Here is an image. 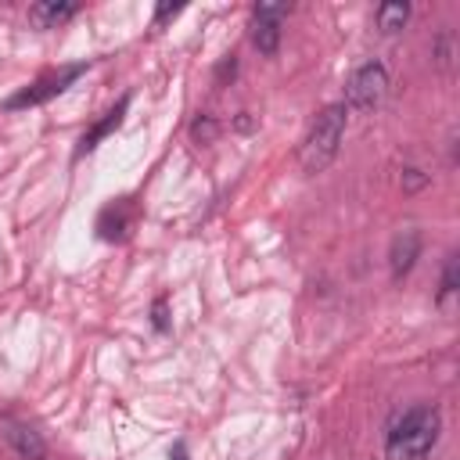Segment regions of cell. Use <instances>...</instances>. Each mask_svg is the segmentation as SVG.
I'll use <instances>...</instances> for the list:
<instances>
[{
  "mask_svg": "<svg viewBox=\"0 0 460 460\" xmlns=\"http://www.w3.org/2000/svg\"><path fill=\"white\" fill-rule=\"evenodd\" d=\"M176 11H180V7H169V4H165V7H158V18H155V25H162V22H165V18H172Z\"/></svg>",
  "mask_w": 460,
  "mask_h": 460,
  "instance_id": "cell-17",
  "label": "cell"
},
{
  "mask_svg": "<svg viewBox=\"0 0 460 460\" xmlns=\"http://www.w3.org/2000/svg\"><path fill=\"white\" fill-rule=\"evenodd\" d=\"M216 133H219V126H216V119H212V115H198V119H194V126H190V137H194L198 144H212V140H216Z\"/></svg>",
  "mask_w": 460,
  "mask_h": 460,
  "instance_id": "cell-12",
  "label": "cell"
},
{
  "mask_svg": "<svg viewBox=\"0 0 460 460\" xmlns=\"http://www.w3.org/2000/svg\"><path fill=\"white\" fill-rule=\"evenodd\" d=\"M169 460H190V456H187V446H183V442H176V446L169 449Z\"/></svg>",
  "mask_w": 460,
  "mask_h": 460,
  "instance_id": "cell-16",
  "label": "cell"
},
{
  "mask_svg": "<svg viewBox=\"0 0 460 460\" xmlns=\"http://www.w3.org/2000/svg\"><path fill=\"white\" fill-rule=\"evenodd\" d=\"M126 108H129V97H122V101H119V104H115V108H111V111H108V115H104V119H101V122H97L90 133H83V137H79V147H75V158L90 155V151H93V147H97V144H101V140H104L111 129H119V122H122Z\"/></svg>",
  "mask_w": 460,
  "mask_h": 460,
  "instance_id": "cell-9",
  "label": "cell"
},
{
  "mask_svg": "<svg viewBox=\"0 0 460 460\" xmlns=\"http://www.w3.org/2000/svg\"><path fill=\"white\" fill-rule=\"evenodd\" d=\"M453 291H456V255H449V259H446V270H442V288H438V302H446Z\"/></svg>",
  "mask_w": 460,
  "mask_h": 460,
  "instance_id": "cell-13",
  "label": "cell"
},
{
  "mask_svg": "<svg viewBox=\"0 0 460 460\" xmlns=\"http://www.w3.org/2000/svg\"><path fill=\"white\" fill-rule=\"evenodd\" d=\"M83 72H86V65H68V68L54 72V75H43V79H40V83H32L29 90L14 93V97L7 101V108H32V104H43V101L58 97L65 86H72V83H75Z\"/></svg>",
  "mask_w": 460,
  "mask_h": 460,
  "instance_id": "cell-4",
  "label": "cell"
},
{
  "mask_svg": "<svg viewBox=\"0 0 460 460\" xmlns=\"http://www.w3.org/2000/svg\"><path fill=\"white\" fill-rule=\"evenodd\" d=\"M288 14V4H259L252 18V43L259 54H277L280 43V18Z\"/></svg>",
  "mask_w": 460,
  "mask_h": 460,
  "instance_id": "cell-5",
  "label": "cell"
},
{
  "mask_svg": "<svg viewBox=\"0 0 460 460\" xmlns=\"http://www.w3.org/2000/svg\"><path fill=\"white\" fill-rule=\"evenodd\" d=\"M424 183V176H417V169H406V187L413 190V187H420Z\"/></svg>",
  "mask_w": 460,
  "mask_h": 460,
  "instance_id": "cell-18",
  "label": "cell"
},
{
  "mask_svg": "<svg viewBox=\"0 0 460 460\" xmlns=\"http://www.w3.org/2000/svg\"><path fill=\"white\" fill-rule=\"evenodd\" d=\"M97 230H101L104 241H122L126 230H129V212H126V205H122V201L108 205V208L101 212V219H97Z\"/></svg>",
  "mask_w": 460,
  "mask_h": 460,
  "instance_id": "cell-10",
  "label": "cell"
},
{
  "mask_svg": "<svg viewBox=\"0 0 460 460\" xmlns=\"http://www.w3.org/2000/svg\"><path fill=\"white\" fill-rule=\"evenodd\" d=\"M438 431H442L438 406L420 402V406L402 410L385 435V460H424L435 449Z\"/></svg>",
  "mask_w": 460,
  "mask_h": 460,
  "instance_id": "cell-1",
  "label": "cell"
},
{
  "mask_svg": "<svg viewBox=\"0 0 460 460\" xmlns=\"http://www.w3.org/2000/svg\"><path fill=\"white\" fill-rule=\"evenodd\" d=\"M388 90V68L381 61H363L345 83V111H370Z\"/></svg>",
  "mask_w": 460,
  "mask_h": 460,
  "instance_id": "cell-3",
  "label": "cell"
},
{
  "mask_svg": "<svg viewBox=\"0 0 460 460\" xmlns=\"http://www.w3.org/2000/svg\"><path fill=\"white\" fill-rule=\"evenodd\" d=\"M410 18V4H381L377 7V29L381 32H399Z\"/></svg>",
  "mask_w": 460,
  "mask_h": 460,
  "instance_id": "cell-11",
  "label": "cell"
},
{
  "mask_svg": "<svg viewBox=\"0 0 460 460\" xmlns=\"http://www.w3.org/2000/svg\"><path fill=\"white\" fill-rule=\"evenodd\" d=\"M155 327L165 331V302H155Z\"/></svg>",
  "mask_w": 460,
  "mask_h": 460,
  "instance_id": "cell-15",
  "label": "cell"
},
{
  "mask_svg": "<svg viewBox=\"0 0 460 460\" xmlns=\"http://www.w3.org/2000/svg\"><path fill=\"white\" fill-rule=\"evenodd\" d=\"M4 438H7V446H11L22 460H47V446H43V438H40L36 428H29V424H22V420H7Z\"/></svg>",
  "mask_w": 460,
  "mask_h": 460,
  "instance_id": "cell-6",
  "label": "cell"
},
{
  "mask_svg": "<svg viewBox=\"0 0 460 460\" xmlns=\"http://www.w3.org/2000/svg\"><path fill=\"white\" fill-rule=\"evenodd\" d=\"M345 119H349L345 104H327V108L316 115V122L309 126V133H305V140H302V151H298L302 172L316 176V172H323V169L334 162V155H338V147H341V137H345Z\"/></svg>",
  "mask_w": 460,
  "mask_h": 460,
  "instance_id": "cell-2",
  "label": "cell"
},
{
  "mask_svg": "<svg viewBox=\"0 0 460 460\" xmlns=\"http://www.w3.org/2000/svg\"><path fill=\"white\" fill-rule=\"evenodd\" d=\"M417 255H420V234H417V230H402V234H395V237H392V252H388L392 277L402 280V277L413 270Z\"/></svg>",
  "mask_w": 460,
  "mask_h": 460,
  "instance_id": "cell-7",
  "label": "cell"
},
{
  "mask_svg": "<svg viewBox=\"0 0 460 460\" xmlns=\"http://www.w3.org/2000/svg\"><path fill=\"white\" fill-rule=\"evenodd\" d=\"M72 14H75V4H72V0H40V4L29 7V22H32L36 29H58V25H65Z\"/></svg>",
  "mask_w": 460,
  "mask_h": 460,
  "instance_id": "cell-8",
  "label": "cell"
},
{
  "mask_svg": "<svg viewBox=\"0 0 460 460\" xmlns=\"http://www.w3.org/2000/svg\"><path fill=\"white\" fill-rule=\"evenodd\" d=\"M438 65H442V68L449 65V40H446V36L438 40Z\"/></svg>",
  "mask_w": 460,
  "mask_h": 460,
  "instance_id": "cell-14",
  "label": "cell"
}]
</instances>
